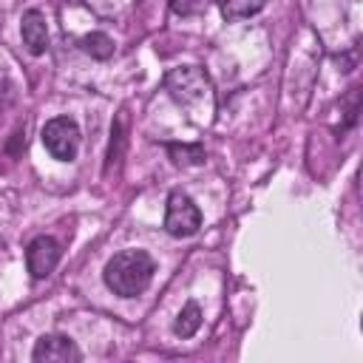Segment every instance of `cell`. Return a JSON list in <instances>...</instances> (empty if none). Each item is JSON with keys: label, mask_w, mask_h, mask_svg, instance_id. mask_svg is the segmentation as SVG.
I'll list each match as a JSON object with an SVG mask.
<instances>
[{"label": "cell", "mask_w": 363, "mask_h": 363, "mask_svg": "<svg viewBox=\"0 0 363 363\" xmlns=\"http://www.w3.org/2000/svg\"><path fill=\"white\" fill-rule=\"evenodd\" d=\"M199 326H201V306L196 301H187L173 320V332L179 337H193L199 332Z\"/></svg>", "instance_id": "cell-9"}, {"label": "cell", "mask_w": 363, "mask_h": 363, "mask_svg": "<svg viewBox=\"0 0 363 363\" xmlns=\"http://www.w3.org/2000/svg\"><path fill=\"white\" fill-rule=\"evenodd\" d=\"M20 34H23V45L28 54L40 57L48 48V26H45V14L40 9H28L20 20Z\"/></svg>", "instance_id": "cell-7"}, {"label": "cell", "mask_w": 363, "mask_h": 363, "mask_svg": "<svg viewBox=\"0 0 363 363\" xmlns=\"http://www.w3.org/2000/svg\"><path fill=\"white\" fill-rule=\"evenodd\" d=\"M167 156L176 167H196V164H204V159H207L201 145H187V142H170Z\"/></svg>", "instance_id": "cell-8"}, {"label": "cell", "mask_w": 363, "mask_h": 363, "mask_svg": "<svg viewBox=\"0 0 363 363\" xmlns=\"http://www.w3.org/2000/svg\"><path fill=\"white\" fill-rule=\"evenodd\" d=\"M60 255H62V247L57 238L51 235H37L28 250H26V267L31 272V278H45L54 272V267L60 264Z\"/></svg>", "instance_id": "cell-5"}, {"label": "cell", "mask_w": 363, "mask_h": 363, "mask_svg": "<svg viewBox=\"0 0 363 363\" xmlns=\"http://www.w3.org/2000/svg\"><path fill=\"white\" fill-rule=\"evenodd\" d=\"M79 45H82V51L91 54L94 60H108V57L113 54V40H111L105 31H91V34H85V37L79 40Z\"/></svg>", "instance_id": "cell-11"}, {"label": "cell", "mask_w": 363, "mask_h": 363, "mask_svg": "<svg viewBox=\"0 0 363 363\" xmlns=\"http://www.w3.org/2000/svg\"><path fill=\"white\" fill-rule=\"evenodd\" d=\"M267 0H218V11L224 20H244V17H252L264 9Z\"/></svg>", "instance_id": "cell-10"}, {"label": "cell", "mask_w": 363, "mask_h": 363, "mask_svg": "<svg viewBox=\"0 0 363 363\" xmlns=\"http://www.w3.org/2000/svg\"><path fill=\"white\" fill-rule=\"evenodd\" d=\"M113 139H111V147H108V167L113 164V162H119V156H122V145H125V130H122V119L116 122V128H113V133H111Z\"/></svg>", "instance_id": "cell-12"}, {"label": "cell", "mask_w": 363, "mask_h": 363, "mask_svg": "<svg viewBox=\"0 0 363 363\" xmlns=\"http://www.w3.org/2000/svg\"><path fill=\"white\" fill-rule=\"evenodd\" d=\"M43 145L57 162H74L79 150V128L71 116H54L43 128Z\"/></svg>", "instance_id": "cell-3"}, {"label": "cell", "mask_w": 363, "mask_h": 363, "mask_svg": "<svg viewBox=\"0 0 363 363\" xmlns=\"http://www.w3.org/2000/svg\"><path fill=\"white\" fill-rule=\"evenodd\" d=\"M199 6H201V0H170V9H173L176 14H182V17L199 11Z\"/></svg>", "instance_id": "cell-13"}, {"label": "cell", "mask_w": 363, "mask_h": 363, "mask_svg": "<svg viewBox=\"0 0 363 363\" xmlns=\"http://www.w3.org/2000/svg\"><path fill=\"white\" fill-rule=\"evenodd\" d=\"M164 88H167V94L179 105H193V102H201L204 96H210V79L196 65H179V68H173L164 77Z\"/></svg>", "instance_id": "cell-2"}, {"label": "cell", "mask_w": 363, "mask_h": 363, "mask_svg": "<svg viewBox=\"0 0 363 363\" xmlns=\"http://www.w3.org/2000/svg\"><path fill=\"white\" fill-rule=\"evenodd\" d=\"M31 357H34L37 363H77V360H82L79 349H77L74 340L65 337V335H43V337L37 340Z\"/></svg>", "instance_id": "cell-6"}, {"label": "cell", "mask_w": 363, "mask_h": 363, "mask_svg": "<svg viewBox=\"0 0 363 363\" xmlns=\"http://www.w3.org/2000/svg\"><path fill=\"white\" fill-rule=\"evenodd\" d=\"M153 272H156V261L145 250H122L105 264L102 278L113 295L136 298L147 289V284L153 281Z\"/></svg>", "instance_id": "cell-1"}, {"label": "cell", "mask_w": 363, "mask_h": 363, "mask_svg": "<svg viewBox=\"0 0 363 363\" xmlns=\"http://www.w3.org/2000/svg\"><path fill=\"white\" fill-rule=\"evenodd\" d=\"M201 227V213L196 207V201L182 193V190H173L167 196V210H164V230L173 235V238H187L193 235L196 230Z\"/></svg>", "instance_id": "cell-4"}]
</instances>
